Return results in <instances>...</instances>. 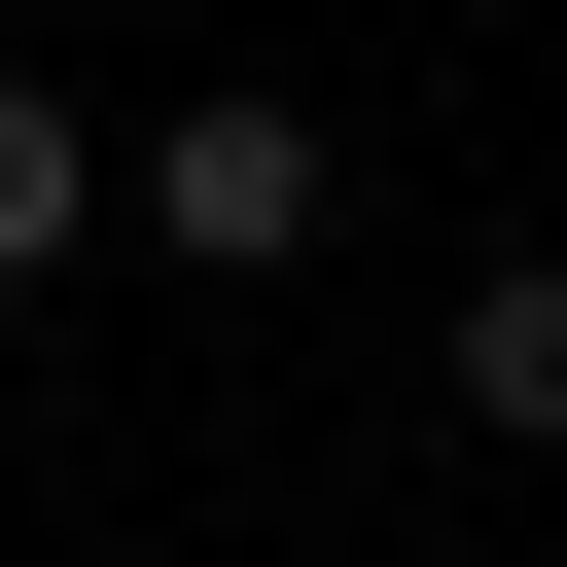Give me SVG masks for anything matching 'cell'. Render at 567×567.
Segmentation results:
<instances>
[{"instance_id": "obj_1", "label": "cell", "mask_w": 567, "mask_h": 567, "mask_svg": "<svg viewBox=\"0 0 567 567\" xmlns=\"http://www.w3.org/2000/svg\"><path fill=\"white\" fill-rule=\"evenodd\" d=\"M142 213H177L213 284H248V248H319V106H177V142H142Z\"/></svg>"}, {"instance_id": "obj_2", "label": "cell", "mask_w": 567, "mask_h": 567, "mask_svg": "<svg viewBox=\"0 0 567 567\" xmlns=\"http://www.w3.org/2000/svg\"><path fill=\"white\" fill-rule=\"evenodd\" d=\"M461 425H532V461H567V248H496V284H461Z\"/></svg>"}, {"instance_id": "obj_3", "label": "cell", "mask_w": 567, "mask_h": 567, "mask_svg": "<svg viewBox=\"0 0 567 567\" xmlns=\"http://www.w3.org/2000/svg\"><path fill=\"white\" fill-rule=\"evenodd\" d=\"M71 248H106V142H71L35 71H0V284H71Z\"/></svg>"}]
</instances>
